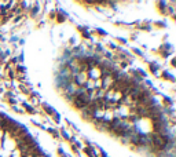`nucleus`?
Wrapping results in <instances>:
<instances>
[{"label":"nucleus","mask_w":176,"mask_h":157,"mask_svg":"<svg viewBox=\"0 0 176 157\" xmlns=\"http://www.w3.org/2000/svg\"><path fill=\"white\" fill-rule=\"evenodd\" d=\"M74 105H76L77 108H86V106H88L90 105V97L86 94H78L76 95V98H74Z\"/></svg>","instance_id":"f257e3e1"},{"label":"nucleus","mask_w":176,"mask_h":157,"mask_svg":"<svg viewBox=\"0 0 176 157\" xmlns=\"http://www.w3.org/2000/svg\"><path fill=\"white\" fill-rule=\"evenodd\" d=\"M86 153H87V154H90L91 157H95V153L92 152V149H88V148H87V149H86Z\"/></svg>","instance_id":"f03ea898"}]
</instances>
